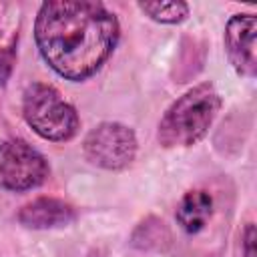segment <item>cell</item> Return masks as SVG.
<instances>
[{
    "mask_svg": "<svg viewBox=\"0 0 257 257\" xmlns=\"http://www.w3.org/2000/svg\"><path fill=\"white\" fill-rule=\"evenodd\" d=\"M24 118L42 139L66 141L78 131L76 110L48 84H32L24 92Z\"/></svg>",
    "mask_w": 257,
    "mask_h": 257,
    "instance_id": "obj_3",
    "label": "cell"
},
{
    "mask_svg": "<svg viewBox=\"0 0 257 257\" xmlns=\"http://www.w3.org/2000/svg\"><path fill=\"white\" fill-rule=\"evenodd\" d=\"M139 8L145 14H149L153 20L165 24L181 22L189 14V6L185 2H141Z\"/></svg>",
    "mask_w": 257,
    "mask_h": 257,
    "instance_id": "obj_9",
    "label": "cell"
},
{
    "mask_svg": "<svg viewBox=\"0 0 257 257\" xmlns=\"http://www.w3.org/2000/svg\"><path fill=\"white\" fill-rule=\"evenodd\" d=\"M74 219V211L68 203L60 199L40 197L24 205L18 213V221L30 229H52L62 227Z\"/></svg>",
    "mask_w": 257,
    "mask_h": 257,
    "instance_id": "obj_7",
    "label": "cell"
},
{
    "mask_svg": "<svg viewBox=\"0 0 257 257\" xmlns=\"http://www.w3.org/2000/svg\"><path fill=\"white\" fill-rule=\"evenodd\" d=\"M34 36L52 70L68 80H84L114 50L118 22L98 2L56 0L40 6Z\"/></svg>",
    "mask_w": 257,
    "mask_h": 257,
    "instance_id": "obj_1",
    "label": "cell"
},
{
    "mask_svg": "<svg viewBox=\"0 0 257 257\" xmlns=\"http://www.w3.org/2000/svg\"><path fill=\"white\" fill-rule=\"evenodd\" d=\"M221 98L211 84H199L171 104L159 124V141L165 147H189L211 126Z\"/></svg>",
    "mask_w": 257,
    "mask_h": 257,
    "instance_id": "obj_2",
    "label": "cell"
},
{
    "mask_svg": "<svg viewBox=\"0 0 257 257\" xmlns=\"http://www.w3.org/2000/svg\"><path fill=\"white\" fill-rule=\"evenodd\" d=\"M211 213H213L211 195L205 191H189L177 207V221L187 233H197L205 227Z\"/></svg>",
    "mask_w": 257,
    "mask_h": 257,
    "instance_id": "obj_8",
    "label": "cell"
},
{
    "mask_svg": "<svg viewBox=\"0 0 257 257\" xmlns=\"http://www.w3.org/2000/svg\"><path fill=\"white\" fill-rule=\"evenodd\" d=\"M48 175L44 157L24 141H6L0 145V187L26 191L38 187Z\"/></svg>",
    "mask_w": 257,
    "mask_h": 257,
    "instance_id": "obj_4",
    "label": "cell"
},
{
    "mask_svg": "<svg viewBox=\"0 0 257 257\" xmlns=\"http://www.w3.org/2000/svg\"><path fill=\"white\" fill-rule=\"evenodd\" d=\"M137 153L135 133L120 122H102L84 139V155L102 169H124Z\"/></svg>",
    "mask_w": 257,
    "mask_h": 257,
    "instance_id": "obj_5",
    "label": "cell"
},
{
    "mask_svg": "<svg viewBox=\"0 0 257 257\" xmlns=\"http://www.w3.org/2000/svg\"><path fill=\"white\" fill-rule=\"evenodd\" d=\"M253 237H255V231H253V225H249L247 233H245V257H255L253 255Z\"/></svg>",
    "mask_w": 257,
    "mask_h": 257,
    "instance_id": "obj_10",
    "label": "cell"
},
{
    "mask_svg": "<svg viewBox=\"0 0 257 257\" xmlns=\"http://www.w3.org/2000/svg\"><path fill=\"white\" fill-rule=\"evenodd\" d=\"M255 16L253 14H235L225 28V48L231 64L243 76L253 78L257 72L255 60Z\"/></svg>",
    "mask_w": 257,
    "mask_h": 257,
    "instance_id": "obj_6",
    "label": "cell"
}]
</instances>
